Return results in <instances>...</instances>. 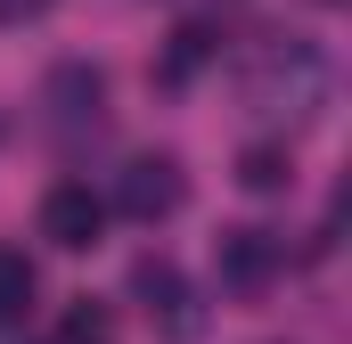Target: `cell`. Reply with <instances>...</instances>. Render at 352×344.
<instances>
[{
    "label": "cell",
    "mask_w": 352,
    "mask_h": 344,
    "mask_svg": "<svg viewBox=\"0 0 352 344\" xmlns=\"http://www.w3.org/2000/svg\"><path fill=\"white\" fill-rule=\"evenodd\" d=\"M213 58H221V33H213V25H180L156 74H164V83H188V74H197V66H213Z\"/></svg>",
    "instance_id": "52a82bcc"
},
{
    "label": "cell",
    "mask_w": 352,
    "mask_h": 344,
    "mask_svg": "<svg viewBox=\"0 0 352 344\" xmlns=\"http://www.w3.org/2000/svg\"><path fill=\"white\" fill-rule=\"evenodd\" d=\"M0 17H16V0H0Z\"/></svg>",
    "instance_id": "8fae6325"
},
{
    "label": "cell",
    "mask_w": 352,
    "mask_h": 344,
    "mask_svg": "<svg viewBox=\"0 0 352 344\" xmlns=\"http://www.w3.org/2000/svg\"><path fill=\"white\" fill-rule=\"evenodd\" d=\"M58 344H115V320H107V303H74V312L58 320Z\"/></svg>",
    "instance_id": "30bf717a"
},
{
    "label": "cell",
    "mask_w": 352,
    "mask_h": 344,
    "mask_svg": "<svg viewBox=\"0 0 352 344\" xmlns=\"http://www.w3.org/2000/svg\"><path fill=\"white\" fill-rule=\"evenodd\" d=\"M213 270H221V287H238V295H254L270 287L278 270H287V238L278 230H221V246H213Z\"/></svg>",
    "instance_id": "3957f363"
},
{
    "label": "cell",
    "mask_w": 352,
    "mask_h": 344,
    "mask_svg": "<svg viewBox=\"0 0 352 344\" xmlns=\"http://www.w3.org/2000/svg\"><path fill=\"white\" fill-rule=\"evenodd\" d=\"M131 295L148 303V320H156V328H164L173 344H188V336H197V303H188V279H180L164 255L131 262Z\"/></svg>",
    "instance_id": "5b68a950"
},
{
    "label": "cell",
    "mask_w": 352,
    "mask_h": 344,
    "mask_svg": "<svg viewBox=\"0 0 352 344\" xmlns=\"http://www.w3.org/2000/svg\"><path fill=\"white\" fill-rule=\"evenodd\" d=\"M180 197H188L180 156H131V164H123V180H115V205H123L131 222H173Z\"/></svg>",
    "instance_id": "7a4b0ae2"
},
{
    "label": "cell",
    "mask_w": 352,
    "mask_h": 344,
    "mask_svg": "<svg viewBox=\"0 0 352 344\" xmlns=\"http://www.w3.org/2000/svg\"><path fill=\"white\" fill-rule=\"evenodd\" d=\"M41 107H50V123L58 131H82L107 115V74L82 66V58H66V66H50V90H41Z\"/></svg>",
    "instance_id": "8992f818"
},
{
    "label": "cell",
    "mask_w": 352,
    "mask_h": 344,
    "mask_svg": "<svg viewBox=\"0 0 352 344\" xmlns=\"http://www.w3.org/2000/svg\"><path fill=\"white\" fill-rule=\"evenodd\" d=\"M25 312H33V262L0 246V328H25Z\"/></svg>",
    "instance_id": "ba28073f"
},
{
    "label": "cell",
    "mask_w": 352,
    "mask_h": 344,
    "mask_svg": "<svg viewBox=\"0 0 352 344\" xmlns=\"http://www.w3.org/2000/svg\"><path fill=\"white\" fill-rule=\"evenodd\" d=\"M238 180H246V189H254V197H278V189H287V180H295V164H287V148H246V156H238Z\"/></svg>",
    "instance_id": "9c48e42d"
},
{
    "label": "cell",
    "mask_w": 352,
    "mask_h": 344,
    "mask_svg": "<svg viewBox=\"0 0 352 344\" xmlns=\"http://www.w3.org/2000/svg\"><path fill=\"white\" fill-rule=\"evenodd\" d=\"M246 98L263 107V115H311L320 98H328V58L311 50V41H263L254 58H246Z\"/></svg>",
    "instance_id": "6da1fadb"
},
{
    "label": "cell",
    "mask_w": 352,
    "mask_h": 344,
    "mask_svg": "<svg viewBox=\"0 0 352 344\" xmlns=\"http://www.w3.org/2000/svg\"><path fill=\"white\" fill-rule=\"evenodd\" d=\"M98 230H107V197H98L90 180H58V189L41 197V238H50V246L82 255V246H98Z\"/></svg>",
    "instance_id": "277c9868"
}]
</instances>
